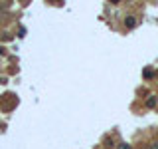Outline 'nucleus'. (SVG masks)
I'll return each instance as SVG.
<instances>
[{
	"label": "nucleus",
	"mask_w": 158,
	"mask_h": 149,
	"mask_svg": "<svg viewBox=\"0 0 158 149\" xmlns=\"http://www.w3.org/2000/svg\"><path fill=\"white\" fill-rule=\"evenodd\" d=\"M158 106V96H148V99H146V107H156Z\"/></svg>",
	"instance_id": "nucleus-1"
},
{
	"label": "nucleus",
	"mask_w": 158,
	"mask_h": 149,
	"mask_svg": "<svg viewBox=\"0 0 158 149\" xmlns=\"http://www.w3.org/2000/svg\"><path fill=\"white\" fill-rule=\"evenodd\" d=\"M125 26H127V28H135V26H136V18H135V16H127V18H125Z\"/></svg>",
	"instance_id": "nucleus-2"
},
{
	"label": "nucleus",
	"mask_w": 158,
	"mask_h": 149,
	"mask_svg": "<svg viewBox=\"0 0 158 149\" xmlns=\"http://www.w3.org/2000/svg\"><path fill=\"white\" fill-rule=\"evenodd\" d=\"M118 149H132L128 143H118Z\"/></svg>",
	"instance_id": "nucleus-4"
},
{
	"label": "nucleus",
	"mask_w": 158,
	"mask_h": 149,
	"mask_svg": "<svg viewBox=\"0 0 158 149\" xmlns=\"http://www.w3.org/2000/svg\"><path fill=\"white\" fill-rule=\"evenodd\" d=\"M105 147H107V149L113 147V139H111V137H105Z\"/></svg>",
	"instance_id": "nucleus-3"
},
{
	"label": "nucleus",
	"mask_w": 158,
	"mask_h": 149,
	"mask_svg": "<svg viewBox=\"0 0 158 149\" xmlns=\"http://www.w3.org/2000/svg\"><path fill=\"white\" fill-rule=\"evenodd\" d=\"M152 149H158V143H154V145H152Z\"/></svg>",
	"instance_id": "nucleus-5"
}]
</instances>
